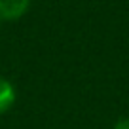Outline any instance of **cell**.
<instances>
[{
	"instance_id": "6da1fadb",
	"label": "cell",
	"mask_w": 129,
	"mask_h": 129,
	"mask_svg": "<svg viewBox=\"0 0 129 129\" xmlns=\"http://www.w3.org/2000/svg\"><path fill=\"white\" fill-rule=\"evenodd\" d=\"M30 8V0H0V21H17Z\"/></svg>"
},
{
	"instance_id": "7a4b0ae2",
	"label": "cell",
	"mask_w": 129,
	"mask_h": 129,
	"mask_svg": "<svg viewBox=\"0 0 129 129\" xmlns=\"http://www.w3.org/2000/svg\"><path fill=\"white\" fill-rule=\"evenodd\" d=\"M15 99H17V91H15V85L8 80V78L0 76V116L13 108L15 105Z\"/></svg>"
},
{
	"instance_id": "3957f363",
	"label": "cell",
	"mask_w": 129,
	"mask_h": 129,
	"mask_svg": "<svg viewBox=\"0 0 129 129\" xmlns=\"http://www.w3.org/2000/svg\"><path fill=\"white\" fill-rule=\"evenodd\" d=\"M112 129H129V116L127 118H120V120L114 123Z\"/></svg>"
},
{
	"instance_id": "277c9868",
	"label": "cell",
	"mask_w": 129,
	"mask_h": 129,
	"mask_svg": "<svg viewBox=\"0 0 129 129\" xmlns=\"http://www.w3.org/2000/svg\"><path fill=\"white\" fill-rule=\"evenodd\" d=\"M0 23H2V21H0Z\"/></svg>"
}]
</instances>
